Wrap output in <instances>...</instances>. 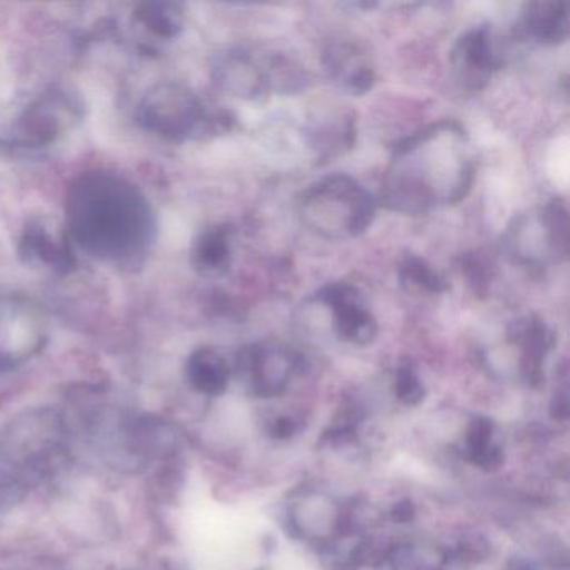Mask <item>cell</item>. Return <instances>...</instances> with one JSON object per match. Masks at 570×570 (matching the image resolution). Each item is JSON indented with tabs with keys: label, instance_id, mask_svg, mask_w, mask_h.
Returning a JSON list of instances; mask_svg holds the SVG:
<instances>
[{
	"label": "cell",
	"instance_id": "22",
	"mask_svg": "<svg viewBox=\"0 0 570 570\" xmlns=\"http://www.w3.org/2000/svg\"><path fill=\"white\" fill-rule=\"evenodd\" d=\"M395 393L406 405H416L423 399V385L415 370L410 365L400 366L395 376Z\"/></svg>",
	"mask_w": 570,
	"mask_h": 570
},
{
	"label": "cell",
	"instance_id": "12",
	"mask_svg": "<svg viewBox=\"0 0 570 570\" xmlns=\"http://www.w3.org/2000/svg\"><path fill=\"white\" fill-rule=\"evenodd\" d=\"M323 65L333 82L350 95H366L375 86L376 72L368 52L356 42H330L323 51Z\"/></svg>",
	"mask_w": 570,
	"mask_h": 570
},
{
	"label": "cell",
	"instance_id": "7",
	"mask_svg": "<svg viewBox=\"0 0 570 570\" xmlns=\"http://www.w3.org/2000/svg\"><path fill=\"white\" fill-rule=\"evenodd\" d=\"M82 118V102L68 89L52 88L26 106L14 125V141L39 149L58 142Z\"/></svg>",
	"mask_w": 570,
	"mask_h": 570
},
{
	"label": "cell",
	"instance_id": "18",
	"mask_svg": "<svg viewBox=\"0 0 570 570\" xmlns=\"http://www.w3.org/2000/svg\"><path fill=\"white\" fill-rule=\"evenodd\" d=\"M186 376L196 392L209 396L222 395L232 380V366L218 350L202 346L189 355Z\"/></svg>",
	"mask_w": 570,
	"mask_h": 570
},
{
	"label": "cell",
	"instance_id": "9",
	"mask_svg": "<svg viewBox=\"0 0 570 570\" xmlns=\"http://www.w3.org/2000/svg\"><path fill=\"white\" fill-rule=\"evenodd\" d=\"M450 65L466 91H482L503 65L492 26L479 24L463 32L450 52Z\"/></svg>",
	"mask_w": 570,
	"mask_h": 570
},
{
	"label": "cell",
	"instance_id": "21",
	"mask_svg": "<svg viewBox=\"0 0 570 570\" xmlns=\"http://www.w3.org/2000/svg\"><path fill=\"white\" fill-rule=\"evenodd\" d=\"M463 275L469 279L470 288L475 295H485L492 283V265L485 256L480 253H466L460 263Z\"/></svg>",
	"mask_w": 570,
	"mask_h": 570
},
{
	"label": "cell",
	"instance_id": "2",
	"mask_svg": "<svg viewBox=\"0 0 570 570\" xmlns=\"http://www.w3.org/2000/svg\"><path fill=\"white\" fill-rule=\"evenodd\" d=\"M66 233L95 258L132 262L155 239L156 218L146 196L129 179L91 171L68 186Z\"/></svg>",
	"mask_w": 570,
	"mask_h": 570
},
{
	"label": "cell",
	"instance_id": "14",
	"mask_svg": "<svg viewBox=\"0 0 570 570\" xmlns=\"http://www.w3.org/2000/svg\"><path fill=\"white\" fill-rule=\"evenodd\" d=\"M9 436L8 450L14 460L35 463L48 455L52 446L58 445L61 436V423L56 416L29 415L16 423Z\"/></svg>",
	"mask_w": 570,
	"mask_h": 570
},
{
	"label": "cell",
	"instance_id": "5",
	"mask_svg": "<svg viewBox=\"0 0 570 570\" xmlns=\"http://www.w3.org/2000/svg\"><path fill=\"white\" fill-rule=\"evenodd\" d=\"M136 118L145 131L171 142L188 141L208 128H223L229 121L225 115H209L188 86L175 81L149 88L139 102Z\"/></svg>",
	"mask_w": 570,
	"mask_h": 570
},
{
	"label": "cell",
	"instance_id": "19",
	"mask_svg": "<svg viewBox=\"0 0 570 570\" xmlns=\"http://www.w3.org/2000/svg\"><path fill=\"white\" fill-rule=\"evenodd\" d=\"M399 278L403 288L419 289V292L430 293V295H440L449 289L445 276L433 268L422 256L409 255L403 256L399 266Z\"/></svg>",
	"mask_w": 570,
	"mask_h": 570
},
{
	"label": "cell",
	"instance_id": "17",
	"mask_svg": "<svg viewBox=\"0 0 570 570\" xmlns=\"http://www.w3.org/2000/svg\"><path fill=\"white\" fill-rule=\"evenodd\" d=\"M232 233L228 225H218L206 228L196 238L191 263L199 275L215 278L228 273L233 259Z\"/></svg>",
	"mask_w": 570,
	"mask_h": 570
},
{
	"label": "cell",
	"instance_id": "11",
	"mask_svg": "<svg viewBox=\"0 0 570 570\" xmlns=\"http://www.w3.org/2000/svg\"><path fill=\"white\" fill-rule=\"evenodd\" d=\"M71 239L68 233L58 232L45 219H32L22 229L19 256L32 268H46L58 275H68L76 268Z\"/></svg>",
	"mask_w": 570,
	"mask_h": 570
},
{
	"label": "cell",
	"instance_id": "13",
	"mask_svg": "<svg viewBox=\"0 0 570 570\" xmlns=\"http://www.w3.org/2000/svg\"><path fill=\"white\" fill-rule=\"evenodd\" d=\"M513 35L535 45H563L569 39V4L562 0L529 2L517 19Z\"/></svg>",
	"mask_w": 570,
	"mask_h": 570
},
{
	"label": "cell",
	"instance_id": "10",
	"mask_svg": "<svg viewBox=\"0 0 570 570\" xmlns=\"http://www.w3.org/2000/svg\"><path fill=\"white\" fill-rule=\"evenodd\" d=\"M333 315V328L342 342L365 346L379 335V323L366 308L362 292L350 283L335 282L323 286L315 295Z\"/></svg>",
	"mask_w": 570,
	"mask_h": 570
},
{
	"label": "cell",
	"instance_id": "6",
	"mask_svg": "<svg viewBox=\"0 0 570 570\" xmlns=\"http://www.w3.org/2000/svg\"><path fill=\"white\" fill-rule=\"evenodd\" d=\"M569 209L563 199H550L529 215L513 219L505 235L510 259L529 269H543L569 256Z\"/></svg>",
	"mask_w": 570,
	"mask_h": 570
},
{
	"label": "cell",
	"instance_id": "20",
	"mask_svg": "<svg viewBox=\"0 0 570 570\" xmlns=\"http://www.w3.org/2000/svg\"><path fill=\"white\" fill-rule=\"evenodd\" d=\"M466 445H469L473 462L479 463L483 469H495L502 460L499 446L493 445L492 423L487 420L473 422L469 436H466Z\"/></svg>",
	"mask_w": 570,
	"mask_h": 570
},
{
	"label": "cell",
	"instance_id": "16",
	"mask_svg": "<svg viewBox=\"0 0 570 570\" xmlns=\"http://www.w3.org/2000/svg\"><path fill=\"white\" fill-rule=\"evenodd\" d=\"M185 6L178 2H142L132 12V26L151 46L166 45L179 38L185 29Z\"/></svg>",
	"mask_w": 570,
	"mask_h": 570
},
{
	"label": "cell",
	"instance_id": "1",
	"mask_svg": "<svg viewBox=\"0 0 570 570\" xmlns=\"http://www.w3.org/2000/svg\"><path fill=\"white\" fill-rule=\"evenodd\" d=\"M475 161L469 135L455 121L420 129L393 149L382 186V203L403 215H426L469 195Z\"/></svg>",
	"mask_w": 570,
	"mask_h": 570
},
{
	"label": "cell",
	"instance_id": "8",
	"mask_svg": "<svg viewBox=\"0 0 570 570\" xmlns=\"http://www.w3.org/2000/svg\"><path fill=\"white\" fill-rule=\"evenodd\" d=\"M302 356L279 343H255L238 353L236 370L256 396H276L288 386Z\"/></svg>",
	"mask_w": 570,
	"mask_h": 570
},
{
	"label": "cell",
	"instance_id": "15",
	"mask_svg": "<svg viewBox=\"0 0 570 570\" xmlns=\"http://www.w3.org/2000/svg\"><path fill=\"white\" fill-rule=\"evenodd\" d=\"M509 338L520 348V366L529 382L542 379V365L553 346V335L542 318L535 315L517 320L509 328Z\"/></svg>",
	"mask_w": 570,
	"mask_h": 570
},
{
	"label": "cell",
	"instance_id": "4",
	"mask_svg": "<svg viewBox=\"0 0 570 570\" xmlns=\"http://www.w3.org/2000/svg\"><path fill=\"white\" fill-rule=\"evenodd\" d=\"M213 78L223 91L252 101L272 92L292 95L306 82L305 71L292 59L248 46H232L216 55Z\"/></svg>",
	"mask_w": 570,
	"mask_h": 570
},
{
	"label": "cell",
	"instance_id": "3",
	"mask_svg": "<svg viewBox=\"0 0 570 570\" xmlns=\"http://www.w3.org/2000/svg\"><path fill=\"white\" fill-rule=\"evenodd\" d=\"M376 199L348 175H330L298 196L303 225L330 239L356 238L372 226Z\"/></svg>",
	"mask_w": 570,
	"mask_h": 570
}]
</instances>
